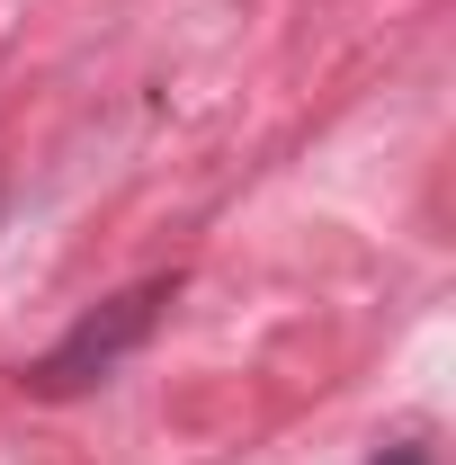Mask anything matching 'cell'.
Here are the masks:
<instances>
[{
    "instance_id": "7a4b0ae2",
    "label": "cell",
    "mask_w": 456,
    "mask_h": 465,
    "mask_svg": "<svg viewBox=\"0 0 456 465\" xmlns=\"http://www.w3.org/2000/svg\"><path fill=\"white\" fill-rule=\"evenodd\" d=\"M376 465H430V448H385Z\"/></svg>"
},
{
    "instance_id": "6da1fadb",
    "label": "cell",
    "mask_w": 456,
    "mask_h": 465,
    "mask_svg": "<svg viewBox=\"0 0 456 465\" xmlns=\"http://www.w3.org/2000/svg\"><path fill=\"white\" fill-rule=\"evenodd\" d=\"M162 304H171V278H144V287H125V295H108V304H90V313H81V322H72V331H63L36 367H27V394H36V403H72V394L108 385L116 367L153 341Z\"/></svg>"
}]
</instances>
